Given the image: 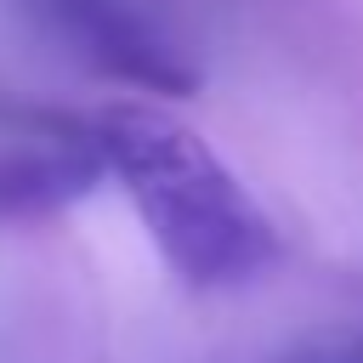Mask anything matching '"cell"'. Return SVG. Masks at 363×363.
<instances>
[{
  "label": "cell",
  "mask_w": 363,
  "mask_h": 363,
  "mask_svg": "<svg viewBox=\"0 0 363 363\" xmlns=\"http://www.w3.org/2000/svg\"><path fill=\"white\" fill-rule=\"evenodd\" d=\"M96 182H102V159L79 125L57 130L51 142H34V147H0V233L62 216Z\"/></svg>",
  "instance_id": "obj_3"
},
{
  "label": "cell",
  "mask_w": 363,
  "mask_h": 363,
  "mask_svg": "<svg viewBox=\"0 0 363 363\" xmlns=\"http://www.w3.org/2000/svg\"><path fill=\"white\" fill-rule=\"evenodd\" d=\"M79 130L182 284L244 289L278 261L272 216L193 125L147 102H113L96 108Z\"/></svg>",
  "instance_id": "obj_1"
},
{
  "label": "cell",
  "mask_w": 363,
  "mask_h": 363,
  "mask_svg": "<svg viewBox=\"0 0 363 363\" xmlns=\"http://www.w3.org/2000/svg\"><path fill=\"white\" fill-rule=\"evenodd\" d=\"M74 57H85L91 68L159 91V96H187L199 85V68L182 57V45L147 23L130 0H23Z\"/></svg>",
  "instance_id": "obj_2"
},
{
  "label": "cell",
  "mask_w": 363,
  "mask_h": 363,
  "mask_svg": "<svg viewBox=\"0 0 363 363\" xmlns=\"http://www.w3.org/2000/svg\"><path fill=\"white\" fill-rule=\"evenodd\" d=\"M289 363H363V346H318V352H301Z\"/></svg>",
  "instance_id": "obj_4"
}]
</instances>
